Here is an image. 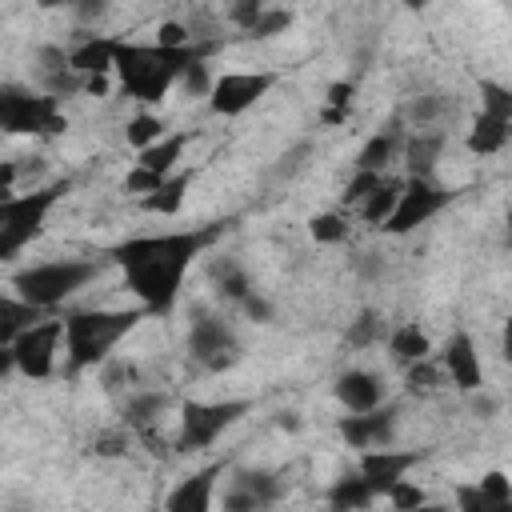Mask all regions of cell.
<instances>
[{"label": "cell", "mask_w": 512, "mask_h": 512, "mask_svg": "<svg viewBox=\"0 0 512 512\" xmlns=\"http://www.w3.org/2000/svg\"><path fill=\"white\" fill-rule=\"evenodd\" d=\"M384 336V320H380V312H360L352 324H348V332H344V340L352 344V348H368V344H376Z\"/></svg>", "instance_id": "obj_33"}, {"label": "cell", "mask_w": 512, "mask_h": 512, "mask_svg": "<svg viewBox=\"0 0 512 512\" xmlns=\"http://www.w3.org/2000/svg\"><path fill=\"white\" fill-rule=\"evenodd\" d=\"M388 504L392 508H420L424 504V488H416L412 480H396L388 488Z\"/></svg>", "instance_id": "obj_44"}, {"label": "cell", "mask_w": 512, "mask_h": 512, "mask_svg": "<svg viewBox=\"0 0 512 512\" xmlns=\"http://www.w3.org/2000/svg\"><path fill=\"white\" fill-rule=\"evenodd\" d=\"M396 408L392 404H384V408H372V412H348V416H340V440L348 444V448H384V444H392V436H396Z\"/></svg>", "instance_id": "obj_12"}, {"label": "cell", "mask_w": 512, "mask_h": 512, "mask_svg": "<svg viewBox=\"0 0 512 512\" xmlns=\"http://www.w3.org/2000/svg\"><path fill=\"white\" fill-rule=\"evenodd\" d=\"M420 456L416 452H396V448H364V456H360V472L376 484V492H384L388 496V488L396 484V480H404V472L416 464Z\"/></svg>", "instance_id": "obj_15"}, {"label": "cell", "mask_w": 512, "mask_h": 512, "mask_svg": "<svg viewBox=\"0 0 512 512\" xmlns=\"http://www.w3.org/2000/svg\"><path fill=\"white\" fill-rule=\"evenodd\" d=\"M188 352L200 368L208 372H224L240 360V340L232 332V324L224 316H216L212 308H192V324H188Z\"/></svg>", "instance_id": "obj_7"}, {"label": "cell", "mask_w": 512, "mask_h": 512, "mask_svg": "<svg viewBox=\"0 0 512 512\" xmlns=\"http://www.w3.org/2000/svg\"><path fill=\"white\" fill-rule=\"evenodd\" d=\"M376 496H380L376 484H372L364 472H356V476H340V480L332 484L328 504H332V508H368Z\"/></svg>", "instance_id": "obj_24"}, {"label": "cell", "mask_w": 512, "mask_h": 512, "mask_svg": "<svg viewBox=\"0 0 512 512\" xmlns=\"http://www.w3.org/2000/svg\"><path fill=\"white\" fill-rule=\"evenodd\" d=\"M180 84H184V92L188 96H212V72H208V64H204V56H192L188 64H184V72H180Z\"/></svg>", "instance_id": "obj_37"}, {"label": "cell", "mask_w": 512, "mask_h": 512, "mask_svg": "<svg viewBox=\"0 0 512 512\" xmlns=\"http://www.w3.org/2000/svg\"><path fill=\"white\" fill-rule=\"evenodd\" d=\"M480 488H484V496H488L492 508H508V504H512V480H508L504 472H488V476L480 480Z\"/></svg>", "instance_id": "obj_41"}, {"label": "cell", "mask_w": 512, "mask_h": 512, "mask_svg": "<svg viewBox=\"0 0 512 512\" xmlns=\"http://www.w3.org/2000/svg\"><path fill=\"white\" fill-rule=\"evenodd\" d=\"M500 352H504V360L512 364V316L504 320V336H500Z\"/></svg>", "instance_id": "obj_57"}, {"label": "cell", "mask_w": 512, "mask_h": 512, "mask_svg": "<svg viewBox=\"0 0 512 512\" xmlns=\"http://www.w3.org/2000/svg\"><path fill=\"white\" fill-rule=\"evenodd\" d=\"M252 404L248 400H188L184 412H180V436H176V448L180 452H200L208 448L224 428H232Z\"/></svg>", "instance_id": "obj_8"}, {"label": "cell", "mask_w": 512, "mask_h": 512, "mask_svg": "<svg viewBox=\"0 0 512 512\" xmlns=\"http://www.w3.org/2000/svg\"><path fill=\"white\" fill-rule=\"evenodd\" d=\"M332 392L344 404V412H372V408L384 404V380L376 372H368V368L340 372L336 384H332Z\"/></svg>", "instance_id": "obj_14"}, {"label": "cell", "mask_w": 512, "mask_h": 512, "mask_svg": "<svg viewBox=\"0 0 512 512\" xmlns=\"http://www.w3.org/2000/svg\"><path fill=\"white\" fill-rule=\"evenodd\" d=\"M232 484H240V488H244L260 508L276 504V500H280V492H284V484H280L272 472H264V468H240Z\"/></svg>", "instance_id": "obj_29"}, {"label": "cell", "mask_w": 512, "mask_h": 512, "mask_svg": "<svg viewBox=\"0 0 512 512\" xmlns=\"http://www.w3.org/2000/svg\"><path fill=\"white\" fill-rule=\"evenodd\" d=\"M36 4H40V8H72L76 0H36Z\"/></svg>", "instance_id": "obj_59"}, {"label": "cell", "mask_w": 512, "mask_h": 512, "mask_svg": "<svg viewBox=\"0 0 512 512\" xmlns=\"http://www.w3.org/2000/svg\"><path fill=\"white\" fill-rule=\"evenodd\" d=\"M396 200H400V184H396V180H380V184L368 192V200L360 204V216H364L372 228H384L388 216H392V208H396Z\"/></svg>", "instance_id": "obj_28"}, {"label": "cell", "mask_w": 512, "mask_h": 512, "mask_svg": "<svg viewBox=\"0 0 512 512\" xmlns=\"http://www.w3.org/2000/svg\"><path fill=\"white\" fill-rule=\"evenodd\" d=\"M72 12H76L80 20H96V16L104 12V0H76V4H72Z\"/></svg>", "instance_id": "obj_55"}, {"label": "cell", "mask_w": 512, "mask_h": 512, "mask_svg": "<svg viewBox=\"0 0 512 512\" xmlns=\"http://www.w3.org/2000/svg\"><path fill=\"white\" fill-rule=\"evenodd\" d=\"M380 180H384V172H368V168H356V176H352V180H348V188H344V204H356V208H360V204L368 200V192H372Z\"/></svg>", "instance_id": "obj_40"}, {"label": "cell", "mask_w": 512, "mask_h": 512, "mask_svg": "<svg viewBox=\"0 0 512 512\" xmlns=\"http://www.w3.org/2000/svg\"><path fill=\"white\" fill-rule=\"evenodd\" d=\"M84 84H88V76H84V72H76L72 64H68V68H56V72H44V92H48V96H56V100L76 96Z\"/></svg>", "instance_id": "obj_34"}, {"label": "cell", "mask_w": 512, "mask_h": 512, "mask_svg": "<svg viewBox=\"0 0 512 512\" xmlns=\"http://www.w3.org/2000/svg\"><path fill=\"white\" fill-rule=\"evenodd\" d=\"M400 4H404V8H412V12H420V8H428L432 0H400Z\"/></svg>", "instance_id": "obj_60"}, {"label": "cell", "mask_w": 512, "mask_h": 512, "mask_svg": "<svg viewBox=\"0 0 512 512\" xmlns=\"http://www.w3.org/2000/svg\"><path fill=\"white\" fill-rule=\"evenodd\" d=\"M64 344V320H36L32 328H24L8 348L16 356V368L28 376V380H44L56 372V352Z\"/></svg>", "instance_id": "obj_9"}, {"label": "cell", "mask_w": 512, "mask_h": 512, "mask_svg": "<svg viewBox=\"0 0 512 512\" xmlns=\"http://www.w3.org/2000/svg\"><path fill=\"white\" fill-rule=\"evenodd\" d=\"M276 424H280V428H288V432H296V428H300V416H296V412H280V420H276Z\"/></svg>", "instance_id": "obj_58"}, {"label": "cell", "mask_w": 512, "mask_h": 512, "mask_svg": "<svg viewBox=\"0 0 512 512\" xmlns=\"http://www.w3.org/2000/svg\"><path fill=\"white\" fill-rule=\"evenodd\" d=\"M68 192V180H56L48 188H36V192H16V196H4L0 200V260H16V252L40 236L44 228V216L48 208Z\"/></svg>", "instance_id": "obj_5"}, {"label": "cell", "mask_w": 512, "mask_h": 512, "mask_svg": "<svg viewBox=\"0 0 512 512\" xmlns=\"http://www.w3.org/2000/svg\"><path fill=\"white\" fill-rule=\"evenodd\" d=\"M468 396H472V412H476L480 420H492V416H496V408H500V404H496L488 392H480V388H476V392H468Z\"/></svg>", "instance_id": "obj_53"}, {"label": "cell", "mask_w": 512, "mask_h": 512, "mask_svg": "<svg viewBox=\"0 0 512 512\" xmlns=\"http://www.w3.org/2000/svg\"><path fill=\"white\" fill-rule=\"evenodd\" d=\"M168 408V396L164 392H136L128 404H124V424L132 428V432H140V428H152V424H160V412Z\"/></svg>", "instance_id": "obj_27"}, {"label": "cell", "mask_w": 512, "mask_h": 512, "mask_svg": "<svg viewBox=\"0 0 512 512\" xmlns=\"http://www.w3.org/2000/svg\"><path fill=\"white\" fill-rule=\"evenodd\" d=\"M36 320H44V308L40 304H32V300H24V296H16V292H8L4 300H0V344H12L24 328H32Z\"/></svg>", "instance_id": "obj_20"}, {"label": "cell", "mask_w": 512, "mask_h": 512, "mask_svg": "<svg viewBox=\"0 0 512 512\" xmlns=\"http://www.w3.org/2000/svg\"><path fill=\"white\" fill-rule=\"evenodd\" d=\"M224 232V224L196 228V232H164V236H136L112 248V260L124 268L128 288L144 300L148 312H168L184 288V272L192 260Z\"/></svg>", "instance_id": "obj_1"}, {"label": "cell", "mask_w": 512, "mask_h": 512, "mask_svg": "<svg viewBox=\"0 0 512 512\" xmlns=\"http://www.w3.org/2000/svg\"><path fill=\"white\" fill-rule=\"evenodd\" d=\"M164 180H168V176H160V172H152V168L136 164V168L124 176V192H140V196H148V192H156Z\"/></svg>", "instance_id": "obj_42"}, {"label": "cell", "mask_w": 512, "mask_h": 512, "mask_svg": "<svg viewBox=\"0 0 512 512\" xmlns=\"http://www.w3.org/2000/svg\"><path fill=\"white\" fill-rule=\"evenodd\" d=\"M400 128H384V132H376L364 148H360V156H356V168H368V172H384L388 164H392V156H396V148H400Z\"/></svg>", "instance_id": "obj_25"}, {"label": "cell", "mask_w": 512, "mask_h": 512, "mask_svg": "<svg viewBox=\"0 0 512 512\" xmlns=\"http://www.w3.org/2000/svg\"><path fill=\"white\" fill-rule=\"evenodd\" d=\"M156 44H160V48H188V44H192V32H188L184 24H176V20H164V24L156 28Z\"/></svg>", "instance_id": "obj_45"}, {"label": "cell", "mask_w": 512, "mask_h": 512, "mask_svg": "<svg viewBox=\"0 0 512 512\" xmlns=\"http://www.w3.org/2000/svg\"><path fill=\"white\" fill-rule=\"evenodd\" d=\"M308 152H312L308 144H296L292 152H284V156H280V164H276V176H280V180H284V176H296V172L308 164Z\"/></svg>", "instance_id": "obj_50"}, {"label": "cell", "mask_w": 512, "mask_h": 512, "mask_svg": "<svg viewBox=\"0 0 512 512\" xmlns=\"http://www.w3.org/2000/svg\"><path fill=\"white\" fill-rule=\"evenodd\" d=\"M160 136H168V124L160 120V116H152V112H136L132 120H128V128H124V140L140 152V148H148V144H156Z\"/></svg>", "instance_id": "obj_30"}, {"label": "cell", "mask_w": 512, "mask_h": 512, "mask_svg": "<svg viewBox=\"0 0 512 512\" xmlns=\"http://www.w3.org/2000/svg\"><path fill=\"white\" fill-rule=\"evenodd\" d=\"M480 112L512 120V88H504L496 80H480Z\"/></svg>", "instance_id": "obj_36"}, {"label": "cell", "mask_w": 512, "mask_h": 512, "mask_svg": "<svg viewBox=\"0 0 512 512\" xmlns=\"http://www.w3.org/2000/svg\"><path fill=\"white\" fill-rule=\"evenodd\" d=\"M0 128L8 136H24V132H32V136H60L68 128V120H64L56 96H48V92L32 96V92L8 84L0 92Z\"/></svg>", "instance_id": "obj_6"}, {"label": "cell", "mask_w": 512, "mask_h": 512, "mask_svg": "<svg viewBox=\"0 0 512 512\" xmlns=\"http://www.w3.org/2000/svg\"><path fill=\"white\" fill-rule=\"evenodd\" d=\"M444 380H448L444 364H432L428 356L416 360V364H408V388H412V392H436Z\"/></svg>", "instance_id": "obj_35"}, {"label": "cell", "mask_w": 512, "mask_h": 512, "mask_svg": "<svg viewBox=\"0 0 512 512\" xmlns=\"http://www.w3.org/2000/svg\"><path fill=\"white\" fill-rule=\"evenodd\" d=\"M384 268H388V264H384L380 252H356V256H352V272H356L360 280H380Z\"/></svg>", "instance_id": "obj_46"}, {"label": "cell", "mask_w": 512, "mask_h": 512, "mask_svg": "<svg viewBox=\"0 0 512 512\" xmlns=\"http://www.w3.org/2000/svg\"><path fill=\"white\" fill-rule=\"evenodd\" d=\"M508 140H512V120L492 116V112H480L472 120V128H468V152H476V156H492Z\"/></svg>", "instance_id": "obj_17"}, {"label": "cell", "mask_w": 512, "mask_h": 512, "mask_svg": "<svg viewBox=\"0 0 512 512\" xmlns=\"http://www.w3.org/2000/svg\"><path fill=\"white\" fill-rule=\"evenodd\" d=\"M264 12H268V4H264V0H232V4H228V20H232L244 36L256 28V20H260Z\"/></svg>", "instance_id": "obj_38"}, {"label": "cell", "mask_w": 512, "mask_h": 512, "mask_svg": "<svg viewBox=\"0 0 512 512\" xmlns=\"http://www.w3.org/2000/svg\"><path fill=\"white\" fill-rule=\"evenodd\" d=\"M440 364L448 372V380L460 388V392H476L484 384V368H480V352L472 344L468 332H452L444 352H440Z\"/></svg>", "instance_id": "obj_13"}, {"label": "cell", "mask_w": 512, "mask_h": 512, "mask_svg": "<svg viewBox=\"0 0 512 512\" xmlns=\"http://www.w3.org/2000/svg\"><path fill=\"white\" fill-rule=\"evenodd\" d=\"M240 308H244V316H248V320H256V324H272V320H276L272 300H268V296H260L256 288H252V292L240 300Z\"/></svg>", "instance_id": "obj_43"}, {"label": "cell", "mask_w": 512, "mask_h": 512, "mask_svg": "<svg viewBox=\"0 0 512 512\" xmlns=\"http://www.w3.org/2000/svg\"><path fill=\"white\" fill-rule=\"evenodd\" d=\"M348 104H352V84H348V80L332 84V88H328V108H344V112H348Z\"/></svg>", "instance_id": "obj_54"}, {"label": "cell", "mask_w": 512, "mask_h": 512, "mask_svg": "<svg viewBox=\"0 0 512 512\" xmlns=\"http://www.w3.org/2000/svg\"><path fill=\"white\" fill-rule=\"evenodd\" d=\"M308 232L316 244H344L348 240V220L340 212H316L308 220Z\"/></svg>", "instance_id": "obj_32"}, {"label": "cell", "mask_w": 512, "mask_h": 512, "mask_svg": "<svg viewBox=\"0 0 512 512\" xmlns=\"http://www.w3.org/2000/svg\"><path fill=\"white\" fill-rule=\"evenodd\" d=\"M508 244H512V208H508Z\"/></svg>", "instance_id": "obj_61"}, {"label": "cell", "mask_w": 512, "mask_h": 512, "mask_svg": "<svg viewBox=\"0 0 512 512\" xmlns=\"http://www.w3.org/2000/svg\"><path fill=\"white\" fill-rule=\"evenodd\" d=\"M220 472H224L220 464H212V468H204V472H192L188 480H180V484L168 492L164 508H168V512H208V508H212V484H216Z\"/></svg>", "instance_id": "obj_16"}, {"label": "cell", "mask_w": 512, "mask_h": 512, "mask_svg": "<svg viewBox=\"0 0 512 512\" xmlns=\"http://www.w3.org/2000/svg\"><path fill=\"white\" fill-rule=\"evenodd\" d=\"M184 144H188V136H184V132H168V136H160L156 144L140 148L136 164H144V168H152V172H160V176H172V168H176V160H180Z\"/></svg>", "instance_id": "obj_23"}, {"label": "cell", "mask_w": 512, "mask_h": 512, "mask_svg": "<svg viewBox=\"0 0 512 512\" xmlns=\"http://www.w3.org/2000/svg\"><path fill=\"white\" fill-rule=\"evenodd\" d=\"M188 188H192V176H168L156 192H148V196H140V204H144V212H160V216H172V212H180L184 208V196H188Z\"/></svg>", "instance_id": "obj_26"}, {"label": "cell", "mask_w": 512, "mask_h": 512, "mask_svg": "<svg viewBox=\"0 0 512 512\" xmlns=\"http://www.w3.org/2000/svg\"><path fill=\"white\" fill-rule=\"evenodd\" d=\"M100 276V264L96 260H48V264H32V268H20L12 276V292L40 304L44 312L64 304L68 296H76L88 280Z\"/></svg>", "instance_id": "obj_4"}, {"label": "cell", "mask_w": 512, "mask_h": 512, "mask_svg": "<svg viewBox=\"0 0 512 512\" xmlns=\"http://www.w3.org/2000/svg\"><path fill=\"white\" fill-rule=\"evenodd\" d=\"M272 84H276L272 72H224V76L212 84L208 104H212L216 116H240V112H248Z\"/></svg>", "instance_id": "obj_10"}, {"label": "cell", "mask_w": 512, "mask_h": 512, "mask_svg": "<svg viewBox=\"0 0 512 512\" xmlns=\"http://www.w3.org/2000/svg\"><path fill=\"white\" fill-rule=\"evenodd\" d=\"M36 64H40V72H56V68L72 64V52H64L60 44H44V48H36Z\"/></svg>", "instance_id": "obj_48"}, {"label": "cell", "mask_w": 512, "mask_h": 512, "mask_svg": "<svg viewBox=\"0 0 512 512\" xmlns=\"http://www.w3.org/2000/svg\"><path fill=\"white\" fill-rule=\"evenodd\" d=\"M196 56V48H160V44H120L116 48V76L124 84V92L140 104H156L164 100V92L172 88V80H180L184 64Z\"/></svg>", "instance_id": "obj_2"}, {"label": "cell", "mask_w": 512, "mask_h": 512, "mask_svg": "<svg viewBox=\"0 0 512 512\" xmlns=\"http://www.w3.org/2000/svg\"><path fill=\"white\" fill-rule=\"evenodd\" d=\"M388 352H392V360H400V364L408 368V364L432 356V340H428L424 328H416V324H400V328H392V336H388Z\"/></svg>", "instance_id": "obj_22"}, {"label": "cell", "mask_w": 512, "mask_h": 512, "mask_svg": "<svg viewBox=\"0 0 512 512\" xmlns=\"http://www.w3.org/2000/svg\"><path fill=\"white\" fill-rule=\"evenodd\" d=\"M288 28H292V12H288V8H268V12L256 20V28H252L248 36L272 40V36H280V32H288Z\"/></svg>", "instance_id": "obj_39"}, {"label": "cell", "mask_w": 512, "mask_h": 512, "mask_svg": "<svg viewBox=\"0 0 512 512\" xmlns=\"http://www.w3.org/2000/svg\"><path fill=\"white\" fill-rule=\"evenodd\" d=\"M84 92L104 96V92H108V76H104V72H92V76H88V84H84Z\"/></svg>", "instance_id": "obj_56"}, {"label": "cell", "mask_w": 512, "mask_h": 512, "mask_svg": "<svg viewBox=\"0 0 512 512\" xmlns=\"http://www.w3.org/2000/svg\"><path fill=\"white\" fill-rule=\"evenodd\" d=\"M444 200H448V196H444V192H440L432 180H420V176H412V180L400 188V200H396V208H392V216H388L384 232H392V236H404V232H412L416 224H424L428 216H436Z\"/></svg>", "instance_id": "obj_11"}, {"label": "cell", "mask_w": 512, "mask_h": 512, "mask_svg": "<svg viewBox=\"0 0 512 512\" xmlns=\"http://www.w3.org/2000/svg\"><path fill=\"white\" fill-rule=\"evenodd\" d=\"M116 48L120 40H104V36H92L84 40L80 48H72V68L92 76V72H112L116 68Z\"/></svg>", "instance_id": "obj_21"}, {"label": "cell", "mask_w": 512, "mask_h": 512, "mask_svg": "<svg viewBox=\"0 0 512 512\" xmlns=\"http://www.w3.org/2000/svg\"><path fill=\"white\" fill-rule=\"evenodd\" d=\"M208 280H212L216 296H220V300H232V304H240V300L252 292L248 272H244L232 256H212V260H208Z\"/></svg>", "instance_id": "obj_19"}, {"label": "cell", "mask_w": 512, "mask_h": 512, "mask_svg": "<svg viewBox=\"0 0 512 512\" xmlns=\"http://www.w3.org/2000/svg\"><path fill=\"white\" fill-rule=\"evenodd\" d=\"M92 452H96V456H124V452H128V432H124V428L100 432V436L92 440Z\"/></svg>", "instance_id": "obj_47"}, {"label": "cell", "mask_w": 512, "mask_h": 512, "mask_svg": "<svg viewBox=\"0 0 512 512\" xmlns=\"http://www.w3.org/2000/svg\"><path fill=\"white\" fill-rule=\"evenodd\" d=\"M140 324V312L124 308H96V312H72L64 316V356L68 372H84L108 360L112 344L128 336Z\"/></svg>", "instance_id": "obj_3"}, {"label": "cell", "mask_w": 512, "mask_h": 512, "mask_svg": "<svg viewBox=\"0 0 512 512\" xmlns=\"http://www.w3.org/2000/svg\"><path fill=\"white\" fill-rule=\"evenodd\" d=\"M444 108H448V100H444L440 92H420V96L408 100L404 116H408L416 128H428V124H436V120L444 116Z\"/></svg>", "instance_id": "obj_31"}, {"label": "cell", "mask_w": 512, "mask_h": 512, "mask_svg": "<svg viewBox=\"0 0 512 512\" xmlns=\"http://www.w3.org/2000/svg\"><path fill=\"white\" fill-rule=\"evenodd\" d=\"M440 152H444V136H440V132H416V136H408V140H404V164H408V176L432 180Z\"/></svg>", "instance_id": "obj_18"}, {"label": "cell", "mask_w": 512, "mask_h": 512, "mask_svg": "<svg viewBox=\"0 0 512 512\" xmlns=\"http://www.w3.org/2000/svg\"><path fill=\"white\" fill-rule=\"evenodd\" d=\"M124 380H136V368H132L128 360H104L100 384H104V388H120Z\"/></svg>", "instance_id": "obj_49"}, {"label": "cell", "mask_w": 512, "mask_h": 512, "mask_svg": "<svg viewBox=\"0 0 512 512\" xmlns=\"http://www.w3.org/2000/svg\"><path fill=\"white\" fill-rule=\"evenodd\" d=\"M224 508H228V512H256L260 504H256V500H252V496H248L240 484H232V488L224 492Z\"/></svg>", "instance_id": "obj_52"}, {"label": "cell", "mask_w": 512, "mask_h": 512, "mask_svg": "<svg viewBox=\"0 0 512 512\" xmlns=\"http://www.w3.org/2000/svg\"><path fill=\"white\" fill-rule=\"evenodd\" d=\"M456 504H460L464 512H480V508H492L480 484H460V488H456Z\"/></svg>", "instance_id": "obj_51"}]
</instances>
